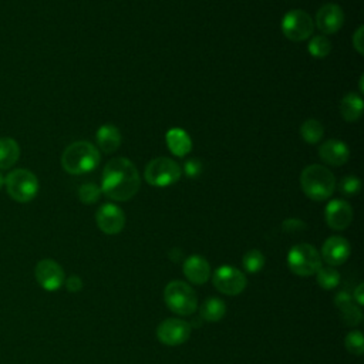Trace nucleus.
I'll return each instance as SVG.
<instances>
[{"label":"nucleus","instance_id":"423d86ee","mask_svg":"<svg viewBox=\"0 0 364 364\" xmlns=\"http://www.w3.org/2000/svg\"><path fill=\"white\" fill-rule=\"evenodd\" d=\"M287 266L297 276H311L323 266L318 250L310 243H297L287 253Z\"/></svg>","mask_w":364,"mask_h":364},{"label":"nucleus","instance_id":"20e7f679","mask_svg":"<svg viewBox=\"0 0 364 364\" xmlns=\"http://www.w3.org/2000/svg\"><path fill=\"white\" fill-rule=\"evenodd\" d=\"M164 300L168 309L179 316H191L198 309L195 290L182 280H172L166 284Z\"/></svg>","mask_w":364,"mask_h":364},{"label":"nucleus","instance_id":"bb28decb","mask_svg":"<svg viewBox=\"0 0 364 364\" xmlns=\"http://www.w3.org/2000/svg\"><path fill=\"white\" fill-rule=\"evenodd\" d=\"M344 346L348 353L354 355H361L364 353V337L361 331L353 330L344 338Z\"/></svg>","mask_w":364,"mask_h":364},{"label":"nucleus","instance_id":"412c9836","mask_svg":"<svg viewBox=\"0 0 364 364\" xmlns=\"http://www.w3.org/2000/svg\"><path fill=\"white\" fill-rule=\"evenodd\" d=\"M20 156V146L16 139L10 136L0 138V171L10 169Z\"/></svg>","mask_w":364,"mask_h":364},{"label":"nucleus","instance_id":"a211bd4d","mask_svg":"<svg viewBox=\"0 0 364 364\" xmlns=\"http://www.w3.org/2000/svg\"><path fill=\"white\" fill-rule=\"evenodd\" d=\"M165 139L169 151L176 156H185L192 149V139L188 135V132L182 128L168 129Z\"/></svg>","mask_w":364,"mask_h":364},{"label":"nucleus","instance_id":"39448f33","mask_svg":"<svg viewBox=\"0 0 364 364\" xmlns=\"http://www.w3.org/2000/svg\"><path fill=\"white\" fill-rule=\"evenodd\" d=\"M4 185L9 196L20 203L33 200L38 192L37 176L31 171L24 168L11 171L4 178Z\"/></svg>","mask_w":364,"mask_h":364},{"label":"nucleus","instance_id":"6ab92c4d","mask_svg":"<svg viewBox=\"0 0 364 364\" xmlns=\"http://www.w3.org/2000/svg\"><path fill=\"white\" fill-rule=\"evenodd\" d=\"M97 142L102 152L111 154L121 145V132L115 125L105 124L97 131Z\"/></svg>","mask_w":364,"mask_h":364},{"label":"nucleus","instance_id":"6e6552de","mask_svg":"<svg viewBox=\"0 0 364 364\" xmlns=\"http://www.w3.org/2000/svg\"><path fill=\"white\" fill-rule=\"evenodd\" d=\"M314 30V23L309 13L303 10H290L282 18V31L290 41H304Z\"/></svg>","mask_w":364,"mask_h":364},{"label":"nucleus","instance_id":"393cba45","mask_svg":"<svg viewBox=\"0 0 364 364\" xmlns=\"http://www.w3.org/2000/svg\"><path fill=\"white\" fill-rule=\"evenodd\" d=\"M242 264L247 273L250 274L259 273L264 267V255L257 249H250L245 253L242 259Z\"/></svg>","mask_w":364,"mask_h":364},{"label":"nucleus","instance_id":"c85d7f7f","mask_svg":"<svg viewBox=\"0 0 364 364\" xmlns=\"http://www.w3.org/2000/svg\"><path fill=\"white\" fill-rule=\"evenodd\" d=\"M101 189L95 183H84L78 189V198L85 205H92L100 199Z\"/></svg>","mask_w":364,"mask_h":364},{"label":"nucleus","instance_id":"4be33fe9","mask_svg":"<svg viewBox=\"0 0 364 364\" xmlns=\"http://www.w3.org/2000/svg\"><path fill=\"white\" fill-rule=\"evenodd\" d=\"M199 313H200V317L205 321L215 323V321H219L225 317L226 304H225L223 300H220L218 297H209L202 303V306L199 309Z\"/></svg>","mask_w":364,"mask_h":364},{"label":"nucleus","instance_id":"7ed1b4c3","mask_svg":"<svg viewBox=\"0 0 364 364\" xmlns=\"http://www.w3.org/2000/svg\"><path fill=\"white\" fill-rule=\"evenodd\" d=\"M300 185L306 196L311 200H326L334 192L336 179L328 168L313 164L303 169Z\"/></svg>","mask_w":364,"mask_h":364},{"label":"nucleus","instance_id":"aec40b11","mask_svg":"<svg viewBox=\"0 0 364 364\" xmlns=\"http://www.w3.org/2000/svg\"><path fill=\"white\" fill-rule=\"evenodd\" d=\"M363 98L360 94L355 92H348L347 95L343 97L341 102H340V112L341 117L347 121V122H354L357 119H360L361 114H363Z\"/></svg>","mask_w":364,"mask_h":364},{"label":"nucleus","instance_id":"2f4dec72","mask_svg":"<svg viewBox=\"0 0 364 364\" xmlns=\"http://www.w3.org/2000/svg\"><path fill=\"white\" fill-rule=\"evenodd\" d=\"M64 284H65V289L71 293H77L82 289V280L75 274H73L67 280H64Z\"/></svg>","mask_w":364,"mask_h":364},{"label":"nucleus","instance_id":"f257e3e1","mask_svg":"<svg viewBox=\"0 0 364 364\" xmlns=\"http://www.w3.org/2000/svg\"><path fill=\"white\" fill-rule=\"evenodd\" d=\"M141 186V178L136 166L127 158L111 159L102 171L101 192L117 202L129 200Z\"/></svg>","mask_w":364,"mask_h":364},{"label":"nucleus","instance_id":"f8f14e48","mask_svg":"<svg viewBox=\"0 0 364 364\" xmlns=\"http://www.w3.org/2000/svg\"><path fill=\"white\" fill-rule=\"evenodd\" d=\"M97 226L105 235H117L125 226V213L114 203H104L95 213Z\"/></svg>","mask_w":364,"mask_h":364},{"label":"nucleus","instance_id":"c756f323","mask_svg":"<svg viewBox=\"0 0 364 364\" xmlns=\"http://www.w3.org/2000/svg\"><path fill=\"white\" fill-rule=\"evenodd\" d=\"M360 189H361V182L354 175H347L340 181V191L347 196H353L358 193Z\"/></svg>","mask_w":364,"mask_h":364},{"label":"nucleus","instance_id":"e433bc0d","mask_svg":"<svg viewBox=\"0 0 364 364\" xmlns=\"http://www.w3.org/2000/svg\"><path fill=\"white\" fill-rule=\"evenodd\" d=\"M363 81H364V77L361 75V77H360V92H361V94L364 92V85H363Z\"/></svg>","mask_w":364,"mask_h":364},{"label":"nucleus","instance_id":"9d476101","mask_svg":"<svg viewBox=\"0 0 364 364\" xmlns=\"http://www.w3.org/2000/svg\"><path fill=\"white\" fill-rule=\"evenodd\" d=\"M192 327L182 318H165L156 327V337L165 346H181L191 337Z\"/></svg>","mask_w":364,"mask_h":364},{"label":"nucleus","instance_id":"2eb2a0df","mask_svg":"<svg viewBox=\"0 0 364 364\" xmlns=\"http://www.w3.org/2000/svg\"><path fill=\"white\" fill-rule=\"evenodd\" d=\"M350 243L341 236H330L321 247L320 257L331 267L343 264L350 257Z\"/></svg>","mask_w":364,"mask_h":364},{"label":"nucleus","instance_id":"cd10ccee","mask_svg":"<svg viewBox=\"0 0 364 364\" xmlns=\"http://www.w3.org/2000/svg\"><path fill=\"white\" fill-rule=\"evenodd\" d=\"M340 316L341 320L347 324V326H357L361 323L363 320V313H361V307H358L354 301L343 309H340Z\"/></svg>","mask_w":364,"mask_h":364},{"label":"nucleus","instance_id":"9b49d317","mask_svg":"<svg viewBox=\"0 0 364 364\" xmlns=\"http://www.w3.org/2000/svg\"><path fill=\"white\" fill-rule=\"evenodd\" d=\"M37 283L47 291L58 290L64 284V270L53 259H43L34 269Z\"/></svg>","mask_w":364,"mask_h":364},{"label":"nucleus","instance_id":"72a5a7b5","mask_svg":"<svg viewBox=\"0 0 364 364\" xmlns=\"http://www.w3.org/2000/svg\"><path fill=\"white\" fill-rule=\"evenodd\" d=\"M363 30H364V27L360 26V27L357 28V31L353 34V46H354V48L357 50L358 54H363V53H364V47H363Z\"/></svg>","mask_w":364,"mask_h":364},{"label":"nucleus","instance_id":"4c0bfd02","mask_svg":"<svg viewBox=\"0 0 364 364\" xmlns=\"http://www.w3.org/2000/svg\"><path fill=\"white\" fill-rule=\"evenodd\" d=\"M3 185H4V176H3V173L0 172V189L3 188Z\"/></svg>","mask_w":364,"mask_h":364},{"label":"nucleus","instance_id":"0eeeda50","mask_svg":"<svg viewBox=\"0 0 364 364\" xmlns=\"http://www.w3.org/2000/svg\"><path fill=\"white\" fill-rule=\"evenodd\" d=\"M182 169L181 166L172 161L171 158L166 156H159L148 162L144 171V178L145 181L158 188L169 186L181 179Z\"/></svg>","mask_w":364,"mask_h":364},{"label":"nucleus","instance_id":"1a4fd4ad","mask_svg":"<svg viewBox=\"0 0 364 364\" xmlns=\"http://www.w3.org/2000/svg\"><path fill=\"white\" fill-rule=\"evenodd\" d=\"M212 283L215 289L228 296H236L242 293L247 284L245 273L233 266H220L212 274Z\"/></svg>","mask_w":364,"mask_h":364},{"label":"nucleus","instance_id":"4468645a","mask_svg":"<svg viewBox=\"0 0 364 364\" xmlns=\"http://www.w3.org/2000/svg\"><path fill=\"white\" fill-rule=\"evenodd\" d=\"M324 218L331 229L344 230L353 220V208L343 199H333L326 206Z\"/></svg>","mask_w":364,"mask_h":364},{"label":"nucleus","instance_id":"a878e982","mask_svg":"<svg viewBox=\"0 0 364 364\" xmlns=\"http://www.w3.org/2000/svg\"><path fill=\"white\" fill-rule=\"evenodd\" d=\"M331 51V43L326 36H316L309 43V53L316 58H324Z\"/></svg>","mask_w":364,"mask_h":364},{"label":"nucleus","instance_id":"f3484780","mask_svg":"<svg viewBox=\"0 0 364 364\" xmlns=\"http://www.w3.org/2000/svg\"><path fill=\"white\" fill-rule=\"evenodd\" d=\"M182 270L186 279L193 284H203L210 277V266L208 260L199 255H192L186 257Z\"/></svg>","mask_w":364,"mask_h":364},{"label":"nucleus","instance_id":"f704fd0d","mask_svg":"<svg viewBox=\"0 0 364 364\" xmlns=\"http://www.w3.org/2000/svg\"><path fill=\"white\" fill-rule=\"evenodd\" d=\"M283 228H284V230L294 232V230H299V229H304L306 225L299 219H287V220H284Z\"/></svg>","mask_w":364,"mask_h":364},{"label":"nucleus","instance_id":"f03ea898","mask_svg":"<svg viewBox=\"0 0 364 364\" xmlns=\"http://www.w3.org/2000/svg\"><path fill=\"white\" fill-rule=\"evenodd\" d=\"M101 155L97 146L88 141H77L68 145L61 155V165L71 175H81L94 171L100 164Z\"/></svg>","mask_w":364,"mask_h":364},{"label":"nucleus","instance_id":"c9c22d12","mask_svg":"<svg viewBox=\"0 0 364 364\" xmlns=\"http://www.w3.org/2000/svg\"><path fill=\"white\" fill-rule=\"evenodd\" d=\"M353 300L355 301V304L358 306V307H361L363 306V303H364V286L360 283L357 287H355V290H354V293H353Z\"/></svg>","mask_w":364,"mask_h":364},{"label":"nucleus","instance_id":"7c9ffc66","mask_svg":"<svg viewBox=\"0 0 364 364\" xmlns=\"http://www.w3.org/2000/svg\"><path fill=\"white\" fill-rule=\"evenodd\" d=\"M183 171L185 173L189 176V178H196L200 171H202V164L199 159H189L185 166H183Z\"/></svg>","mask_w":364,"mask_h":364},{"label":"nucleus","instance_id":"dca6fc26","mask_svg":"<svg viewBox=\"0 0 364 364\" xmlns=\"http://www.w3.org/2000/svg\"><path fill=\"white\" fill-rule=\"evenodd\" d=\"M318 155L324 164L331 166H340L348 161L350 151L343 141L328 139L320 145Z\"/></svg>","mask_w":364,"mask_h":364},{"label":"nucleus","instance_id":"5701e85b","mask_svg":"<svg viewBox=\"0 0 364 364\" xmlns=\"http://www.w3.org/2000/svg\"><path fill=\"white\" fill-rule=\"evenodd\" d=\"M324 134L323 124L317 119H306L300 127V135L307 144H317Z\"/></svg>","mask_w":364,"mask_h":364},{"label":"nucleus","instance_id":"b1692460","mask_svg":"<svg viewBox=\"0 0 364 364\" xmlns=\"http://www.w3.org/2000/svg\"><path fill=\"white\" fill-rule=\"evenodd\" d=\"M316 280L320 287L326 290H331L337 287V284L340 283V273L331 266H321L316 272Z\"/></svg>","mask_w":364,"mask_h":364},{"label":"nucleus","instance_id":"473e14b6","mask_svg":"<svg viewBox=\"0 0 364 364\" xmlns=\"http://www.w3.org/2000/svg\"><path fill=\"white\" fill-rule=\"evenodd\" d=\"M354 300H353V297H351V294H348L347 291H338L337 294H336V297H334V304H336V307L340 310V309H343V307H346V306H348V304H351Z\"/></svg>","mask_w":364,"mask_h":364},{"label":"nucleus","instance_id":"ddd939ff","mask_svg":"<svg viewBox=\"0 0 364 364\" xmlns=\"http://www.w3.org/2000/svg\"><path fill=\"white\" fill-rule=\"evenodd\" d=\"M344 24V11L336 3L323 4L316 13V26L324 34L337 33Z\"/></svg>","mask_w":364,"mask_h":364}]
</instances>
